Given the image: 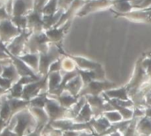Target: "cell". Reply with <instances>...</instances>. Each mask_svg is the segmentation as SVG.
<instances>
[{
  "mask_svg": "<svg viewBox=\"0 0 151 136\" xmlns=\"http://www.w3.org/2000/svg\"><path fill=\"white\" fill-rule=\"evenodd\" d=\"M13 118L16 120L13 132L18 136H26L37 128V121L29 108L19 112Z\"/></svg>",
  "mask_w": 151,
  "mask_h": 136,
  "instance_id": "obj_1",
  "label": "cell"
},
{
  "mask_svg": "<svg viewBox=\"0 0 151 136\" xmlns=\"http://www.w3.org/2000/svg\"><path fill=\"white\" fill-rule=\"evenodd\" d=\"M48 92V75L42 76L39 81L27 84L23 88L21 99L30 101L42 93Z\"/></svg>",
  "mask_w": 151,
  "mask_h": 136,
  "instance_id": "obj_2",
  "label": "cell"
},
{
  "mask_svg": "<svg viewBox=\"0 0 151 136\" xmlns=\"http://www.w3.org/2000/svg\"><path fill=\"white\" fill-rule=\"evenodd\" d=\"M60 55V50L56 46H50L46 53L39 54V75L45 76L49 73L50 65L57 61Z\"/></svg>",
  "mask_w": 151,
  "mask_h": 136,
  "instance_id": "obj_3",
  "label": "cell"
},
{
  "mask_svg": "<svg viewBox=\"0 0 151 136\" xmlns=\"http://www.w3.org/2000/svg\"><path fill=\"white\" fill-rule=\"evenodd\" d=\"M44 110L46 111L50 122L51 123L56 120H61V119H66V114H67V110L64 107H62L58 101L55 99L50 98L48 99Z\"/></svg>",
  "mask_w": 151,
  "mask_h": 136,
  "instance_id": "obj_4",
  "label": "cell"
},
{
  "mask_svg": "<svg viewBox=\"0 0 151 136\" xmlns=\"http://www.w3.org/2000/svg\"><path fill=\"white\" fill-rule=\"evenodd\" d=\"M7 54L10 56L11 59H12V63L14 65V67L16 68L19 77H23V76H30L33 77L35 79L40 80L42 78V76H40L39 74H37L36 73H35L26 63H24L21 59H19L18 57H15L13 55H12L8 50H7Z\"/></svg>",
  "mask_w": 151,
  "mask_h": 136,
  "instance_id": "obj_5",
  "label": "cell"
},
{
  "mask_svg": "<svg viewBox=\"0 0 151 136\" xmlns=\"http://www.w3.org/2000/svg\"><path fill=\"white\" fill-rule=\"evenodd\" d=\"M21 33V30L14 27L11 21L3 20L0 22V41L3 42H7L12 38L14 39Z\"/></svg>",
  "mask_w": 151,
  "mask_h": 136,
  "instance_id": "obj_6",
  "label": "cell"
},
{
  "mask_svg": "<svg viewBox=\"0 0 151 136\" xmlns=\"http://www.w3.org/2000/svg\"><path fill=\"white\" fill-rule=\"evenodd\" d=\"M113 4V1L111 0H92L90 1L88 4L87 2V5L84 6V8L78 13L79 16H82L87 14L89 12H93V11H97V10H101L104 8H106L110 5Z\"/></svg>",
  "mask_w": 151,
  "mask_h": 136,
  "instance_id": "obj_7",
  "label": "cell"
},
{
  "mask_svg": "<svg viewBox=\"0 0 151 136\" xmlns=\"http://www.w3.org/2000/svg\"><path fill=\"white\" fill-rule=\"evenodd\" d=\"M8 101H9V104H10V108H11V120L17 113H19V112H21L25 109L29 108V106H30L29 101H26L23 99L8 98Z\"/></svg>",
  "mask_w": 151,
  "mask_h": 136,
  "instance_id": "obj_8",
  "label": "cell"
},
{
  "mask_svg": "<svg viewBox=\"0 0 151 136\" xmlns=\"http://www.w3.org/2000/svg\"><path fill=\"white\" fill-rule=\"evenodd\" d=\"M114 84H111L109 82H103V83H100V82H90L88 83V86L87 87V89H83L81 93H80V96H82L83 95L87 94V93H90V94H93L94 96H97V95L103 90V89H108V88H111L113 87Z\"/></svg>",
  "mask_w": 151,
  "mask_h": 136,
  "instance_id": "obj_9",
  "label": "cell"
},
{
  "mask_svg": "<svg viewBox=\"0 0 151 136\" xmlns=\"http://www.w3.org/2000/svg\"><path fill=\"white\" fill-rule=\"evenodd\" d=\"M29 111L37 121V127H44L50 122L48 114L44 109L29 107Z\"/></svg>",
  "mask_w": 151,
  "mask_h": 136,
  "instance_id": "obj_10",
  "label": "cell"
},
{
  "mask_svg": "<svg viewBox=\"0 0 151 136\" xmlns=\"http://www.w3.org/2000/svg\"><path fill=\"white\" fill-rule=\"evenodd\" d=\"M18 58L21 59L24 63H26L35 73L39 74V54L26 53Z\"/></svg>",
  "mask_w": 151,
  "mask_h": 136,
  "instance_id": "obj_11",
  "label": "cell"
},
{
  "mask_svg": "<svg viewBox=\"0 0 151 136\" xmlns=\"http://www.w3.org/2000/svg\"><path fill=\"white\" fill-rule=\"evenodd\" d=\"M62 81L60 72H54L48 73V93L51 94L58 89Z\"/></svg>",
  "mask_w": 151,
  "mask_h": 136,
  "instance_id": "obj_12",
  "label": "cell"
},
{
  "mask_svg": "<svg viewBox=\"0 0 151 136\" xmlns=\"http://www.w3.org/2000/svg\"><path fill=\"white\" fill-rule=\"evenodd\" d=\"M62 51V50H61ZM63 52V51H62ZM64 53V52H63ZM65 54V53H64ZM65 56L69 57L70 58H72L74 63H76L78 65L79 67L82 68V69H95L96 71H97L98 69H102L101 68V65L96 64V63H93L91 61H88L85 58H78V57H73V56H70V55H66L65 54Z\"/></svg>",
  "mask_w": 151,
  "mask_h": 136,
  "instance_id": "obj_13",
  "label": "cell"
},
{
  "mask_svg": "<svg viewBox=\"0 0 151 136\" xmlns=\"http://www.w3.org/2000/svg\"><path fill=\"white\" fill-rule=\"evenodd\" d=\"M1 76L11 81H12L13 83L17 82L19 81V79L20 78L16 68L12 65V63L3 66V73H2Z\"/></svg>",
  "mask_w": 151,
  "mask_h": 136,
  "instance_id": "obj_14",
  "label": "cell"
},
{
  "mask_svg": "<svg viewBox=\"0 0 151 136\" xmlns=\"http://www.w3.org/2000/svg\"><path fill=\"white\" fill-rule=\"evenodd\" d=\"M82 80L81 78L80 75H77L76 77H74L73 79H72L67 84L66 86L65 87V90L64 91H67L68 93H70L72 96H75L80 89H81V86H82Z\"/></svg>",
  "mask_w": 151,
  "mask_h": 136,
  "instance_id": "obj_15",
  "label": "cell"
},
{
  "mask_svg": "<svg viewBox=\"0 0 151 136\" xmlns=\"http://www.w3.org/2000/svg\"><path fill=\"white\" fill-rule=\"evenodd\" d=\"M48 99H49V93L48 92L42 93L39 96H35V98H33V99H31L29 101V103H30L29 107H35V108L44 109Z\"/></svg>",
  "mask_w": 151,
  "mask_h": 136,
  "instance_id": "obj_16",
  "label": "cell"
},
{
  "mask_svg": "<svg viewBox=\"0 0 151 136\" xmlns=\"http://www.w3.org/2000/svg\"><path fill=\"white\" fill-rule=\"evenodd\" d=\"M68 27V25H65L64 27H62L60 29L56 28V27L52 28V29H49V30L46 31V35L50 39V42H59L63 38L64 31H65V27Z\"/></svg>",
  "mask_w": 151,
  "mask_h": 136,
  "instance_id": "obj_17",
  "label": "cell"
},
{
  "mask_svg": "<svg viewBox=\"0 0 151 136\" xmlns=\"http://www.w3.org/2000/svg\"><path fill=\"white\" fill-rule=\"evenodd\" d=\"M23 88L24 86L20 85L18 82H15L12 84V88L9 89L8 94L6 95L8 98H14V99H21L22 93H23Z\"/></svg>",
  "mask_w": 151,
  "mask_h": 136,
  "instance_id": "obj_18",
  "label": "cell"
},
{
  "mask_svg": "<svg viewBox=\"0 0 151 136\" xmlns=\"http://www.w3.org/2000/svg\"><path fill=\"white\" fill-rule=\"evenodd\" d=\"M106 94L110 95L111 97H119L122 100L127 99V89L125 88L120 89H117V90H113V91H108V92H106Z\"/></svg>",
  "mask_w": 151,
  "mask_h": 136,
  "instance_id": "obj_19",
  "label": "cell"
},
{
  "mask_svg": "<svg viewBox=\"0 0 151 136\" xmlns=\"http://www.w3.org/2000/svg\"><path fill=\"white\" fill-rule=\"evenodd\" d=\"M12 84H13L12 81H11L7 80V79L2 77V76L0 75V88L4 89H5V90H9V89L12 88Z\"/></svg>",
  "mask_w": 151,
  "mask_h": 136,
  "instance_id": "obj_20",
  "label": "cell"
},
{
  "mask_svg": "<svg viewBox=\"0 0 151 136\" xmlns=\"http://www.w3.org/2000/svg\"><path fill=\"white\" fill-rule=\"evenodd\" d=\"M0 136H18L12 130H11L10 128L6 127L4 128L1 133H0Z\"/></svg>",
  "mask_w": 151,
  "mask_h": 136,
  "instance_id": "obj_21",
  "label": "cell"
},
{
  "mask_svg": "<svg viewBox=\"0 0 151 136\" xmlns=\"http://www.w3.org/2000/svg\"><path fill=\"white\" fill-rule=\"evenodd\" d=\"M8 92H9V90H5V89L0 88V105H1V98H2L3 96H6V95L8 94Z\"/></svg>",
  "mask_w": 151,
  "mask_h": 136,
  "instance_id": "obj_22",
  "label": "cell"
},
{
  "mask_svg": "<svg viewBox=\"0 0 151 136\" xmlns=\"http://www.w3.org/2000/svg\"><path fill=\"white\" fill-rule=\"evenodd\" d=\"M2 73H3V65H0V75L2 74Z\"/></svg>",
  "mask_w": 151,
  "mask_h": 136,
  "instance_id": "obj_23",
  "label": "cell"
},
{
  "mask_svg": "<svg viewBox=\"0 0 151 136\" xmlns=\"http://www.w3.org/2000/svg\"><path fill=\"white\" fill-rule=\"evenodd\" d=\"M130 1H140V0H130Z\"/></svg>",
  "mask_w": 151,
  "mask_h": 136,
  "instance_id": "obj_24",
  "label": "cell"
}]
</instances>
